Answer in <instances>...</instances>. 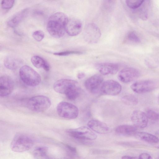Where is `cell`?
<instances>
[{"instance_id": "1", "label": "cell", "mask_w": 159, "mask_h": 159, "mask_svg": "<svg viewBox=\"0 0 159 159\" xmlns=\"http://www.w3.org/2000/svg\"><path fill=\"white\" fill-rule=\"evenodd\" d=\"M69 20L63 13L57 12L53 14L50 17L47 24L48 31L54 38L62 37L66 32L65 27Z\"/></svg>"}, {"instance_id": "2", "label": "cell", "mask_w": 159, "mask_h": 159, "mask_svg": "<svg viewBox=\"0 0 159 159\" xmlns=\"http://www.w3.org/2000/svg\"><path fill=\"white\" fill-rule=\"evenodd\" d=\"M34 141L30 135L23 133L16 134L10 145L11 149L16 152H21L30 149L34 145Z\"/></svg>"}, {"instance_id": "3", "label": "cell", "mask_w": 159, "mask_h": 159, "mask_svg": "<svg viewBox=\"0 0 159 159\" xmlns=\"http://www.w3.org/2000/svg\"><path fill=\"white\" fill-rule=\"evenodd\" d=\"M19 75L22 81L30 86H37L40 84L41 81L39 74L27 65H24L20 68Z\"/></svg>"}, {"instance_id": "4", "label": "cell", "mask_w": 159, "mask_h": 159, "mask_svg": "<svg viewBox=\"0 0 159 159\" xmlns=\"http://www.w3.org/2000/svg\"><path fill=\"white\" fill-rule=\"evenodd\" d=\"M51 101L48 98L43 95H37L27 101L26 105L30 110L37 112L44 111L51 106Z\"/></svg>"}, {"instance_id": "5", "label": "cell", "mask_w": 159, "mask_h": 159, "mask_svg": "<svg viewBox=\"0 0 159 159\" xmlns=\"http://www.w3.org/2000/svg\"><path fill=\"white\" fill-rule=\"evenodd\" d=\"M57 111L60 116L66 119H75L79 114V110L76 106L65 101L61 102L57 104Z\"/></svg>"}, {"instance_id": "6", "label": "cell", "mask_w": 159, "mask_h": 159, "mask_svg": "<svg viewBox=\"0 0 159 159\" xmlns=\"http://www.w3.org/2000/svg\"><path fill=\"white\" fill-rule=\"evenodd\" d=\"M67 133L70 136L81 140L91 141L96 139L97 137L96 134L93 131L85 126L69 129L67 130Z\"/></svg>"}, {"instance_id": "7", "label": "cell", "mask_w": 159, "mask_h": 159, "mask_svg": "<svg viewBox=\"0 0 159 159\" xmlns=\"http://www.w3.org/2000/svg\"><path fill=\"white\" fill-rule=\"evenodd\" d=\"M101 36L100 30L95 24L89 23L85 27L83 32V37L87 42L91 44L95 43L98 41Z\"/></svg>"}, {"instance_id": "8", "label": "cell", "mask_w": 159, "mask_h": 159, "mask_svg": "<svg viewBox=\"0 0 159 159\" xmlns=\"http://www.w3.org/2000/svg\"><path fill=\"white\" fill-rule=\"evenodd\" d=\"M77 82L75 80L61 79L57 81L54 84L53 89L56 92L66 95L77 87Z\"/></svg>"}, {"instance_id": "9", "label": "cell", "mask_w": 159, "mask_h": 159, "mask_svg": "<svg viewBox=\"0 0 159 159\" xmlns=\"http://www.w3.org/2000/svg\"><path fill=\"white\" fill-rule=\"evenodd\" d=\"M121 89V85L118 82L113 80H108L102 83L100 91L103 95L115 96L120 92Z\"/></svg>"}, {"instance_id": "10", "label": "cell", "mask_w": 159, "mask_h": 159, "mask_svg": "<svg viewBox=\"0 0 159 159\" xmlns=\"http://www.w3.org/2000/svg\"><path fill=\"white\" fill-rule=\"evenodd\" d=\"M155 83L149 80L136 82L131 85V89L138 93H143L153 90L156 87Z\"/></svg>"}, {"instance_id": "11", "label": "cell", "mask_w": 159, "mask_h": 159, "mask_svg": "<svg viewBox=\"0 0 159 159\" xmlns=\"http://www.w3.org/2000/svg\"><path fill=\"white\" fill-rule=\"evenodd\" d=\"M14 88V82L10 77L7 75H3L0 78V96L1 97H5L9 95Z\"/></svg>"}, {"instance_id": "12", "label": "cell", "mask_w": 159, "mask_h": 159, "mask_svg": "<svg viewBox=\"0 0 159 159\" xmlns=\"http://www.w3.org/2000/svg\"><path fill=\"white\" fill-rule=\"evenodd\" d=\"M103 79L99 74H96L88 78L85 81L84 85L86 89L92 93L98 92L102 84Z\"/></svg>"}, {"instance_id": "13", "label": "cell", "mask_w": 159, "mask_h": 159, "mask_svg": "<svg viewBox=\"0 0 159 159\" xmlns=\"http://www.w3.org/2000/svg\"><path fill=\"white\" fill-rule=\"evenodd\" d=\"M140 73L137 70L128 67L123 69L119 72L118 78L122 82L128 83L137 79Z\"/></svg>"}, {"instance_id": "14", "label": "cell", "mask_w": 159, "mask_h": 159, "mask_svg": "<svg viewBox=\"0 0 159 159\" xmlns=\"http://www.w3.org/2000/svg\"><path fill=\"white\" fill-rule=\"evenodd\" d=\"M148 118L145 113L140 110H135L132 113L131 120L133 125L137 128H145L148 123Z\"/></svg>"}, {"instance_id": "15", "label": "cell", "mask_w": 159, "mask_h": 159, "mask_svg": "<svg viewBox=\"0 0 159 159\" xmlns=\"http://www.w3.org/2000/svg\"><path fill=\"white\" fill-rule=\"evenodd\" d=\"M82 28L81 21L78 19L72 18L69 20L65 27V31L69 35L75 36L80 34Z\"/></svg>"}, {"instance_id": "16", "label": "cell", "mask_w": 159, "mask_h": 159, "mask_svg": "<svg viewBox=\"0 0 159 159\" xmlns=\"http://www.w3.org/2000/svg\"><path fill=\"white\" fill-rule=\"evenodd\" d=\"M96 68L103 75L115 74L119 70V66L117 64L109 62L98 63L96 65Z\"/></svg>"}, {"instance_id": "17", "label": "cell", "mask_w": 159, "mask_h": 159, "mask_svg": "<svg viewBox=\"0 0 159 159\" xmlns=\"http://www.w3.org/2000/svg\"><path fill=\"white\" fill-rule=\"evenodd\" d=\"M87 125L92 131L99 134H106L109 131V128L106 124L97 120H90Z\"/></svg>"}, {"instance_id": "18", "label": "cell", "mask_w": 159, "mask_h": 159, "mask_svg": "<svg viewBox=\"0 0 159 159\" xmlns=\"http://www.w3.org/2000/svg\"><path fill=\"white\" fill-rule=\"evenodd\" d=\"M137 130V128L134 125L125 124L117 127L115 131L118 134L129 136L135 135Z\"/></svg>"}, {"instance_id": "19", "label": "cell", "mask_w": 159, "mask_h": 159, "mask_svg": "<svg viewBox=\"0 0 159 159\" xmlns=\"http://www.w3.org/2000/svg\"><path fill=\"white\" fill-rule=\"evenodd\" d=\"M21 63L20 59L11 56L6 57L4 61L5 66L7 69L11 70L16 69L20 66Z\"/></svg>"}, {"instance_id": "20", "label": "cell", "mask_w": 159, "mask_h": 159, "mask_svg": "<svg viewBox=\"0 0 159 159\" xmlns=\"http://www.w3.org/2000/svg\"><path fill=\"white\" fill-rule=\"evenodd\" d=\"M28 10L25 9L14 16L7 22L8 25L10 27L16 26L26 16Z\"/></svg>"}, {"instance_id": "21", "label": "cell", "mask_w": 159, "mask_h": 159, "mask_svg": "<svg viewBox=\"0 0 159 159\" xmlns=\"http://www.w3.org/2000/svg\"><path fill=\"white\" fill-rule=\"evenodd\" d=\"M31 61L33 65L37 68H43L46 71L50 69L49 64L41 57L37 55L32 57Z\"/></svg>"}, {"instance_id": "22", "label": "cell", "mask_w": 159, "mask_h": 159, "mask_svg": "<svg viewBox=\"0 0 159 159\" xmlns=\"http://www.w3.org/2000/svg\"><path fill=\"white\" fill-rule=\"evenodd\" d=\"M135 136L144 141L153 143L159 142V139L155 135L145 132H137Z\"/></svg>"}, {"instance_id": "23", "label": "cell", "mask_w": 159, "mask_h": 159, "mask_svg": "<svg viewBox=\"0 0 159 159\" xmlns=\"http://www.w3.org/2000/svg\"><path fill=\"white\" fill-rule=\"evenodd\" d=\"M33 154L35 159H50L48 155V149L45 147L39 146L35 148Z\"/></svg>"}, {"instance_id": "24", "label": "cell", "mask_w": 159, "mask_h": 159, "mask_svg": "<svg viewBox=\"0 0 159 159\" xmlns=\"http://www.w3.org/2000/svg\"><path fill=\"white\" fill-rule=\"evenodd\" d=\"M122 101L125 104L130 106L135 105L138 103L137 98L134 96L130 94L123 96Z\"/></svg>"}, {"instance_id": "25", "label": "cell", "mask_w": 159, "mask_h": 159, "mask_svg": "<svg viewBox=\"0 0 159 159\" xmlns=\"http://www.w3.org/2000/svg\"><path fill=\"white\" fill-rule=\"evenodd\" d=\"M143 0H126L125 3L129 8L135 9L140 7L143 3Z\"/></svg>"}, {"instance_id": "26", "label": "cell", "mask_w": 159, "mask_h": 159, "mask_svg": "<svg viewBox=\"0 0 159 159\" xmlns=\"http://www.w3.org/2000/svg\"><path fill=\"white\" fill-rule=\"evenodd\" d=\"M80 94L79 89L77 87L65 95L68 99L74 100L78 97Z\"/></svg>"}, {"instance_id": "27", "label": "cell", "mask_w": 159, "mask_h": 159, "mask_svg": "<svg viewBox=\"0 0 159 159\" xmlns=\"http://www.w3.org/2000/svg\"><path fill=\"white\" fill-rule=\"evenodd\" d=\"M145 113L148 118L151 120H157L159 119V114L154 111L148 109Z\"/></svg>"}, {"instance_id": "28", "label": "cell", "mask_w": 159, "mask_h": 159, "mask_svg": "<svg viewBox=\"0 0 159 159\" xmlns=\"http://www.w3.org/2000/svg\"><path fill=\"white\" fill-rule=\"evenodd\" d=\"M126 39L130 42L139 43L140 39L136 34L133 31L129 32L126 36Z\"/></svg>"}, {"instance_id": "29", "label": "cell", "mask_w": 159, "mask_h": 159, "mask_svg": "<svg viewBox=\"0 0 159 159\" xmlns=\"http://www.w3.org/2000/svg\"><path fill=\"white\" fill-rule=\"evenodd\" d=\"M32 36L35 40L39 42L42 41L44 38V34L41 30H37L33 33Z\"/></svg>"}, {"instance_id": "30", "label": "cell", "mask_w": 159, "mask_h": 159, "mask_svg": "<svg viewBox=\"0 0 159 159\" xmlns=\"http://www.w3.org/2000/svg\"><path fill=\"white\" fill-rule=\"evenodd\" d=\"M15 1L4 0L1 1V5L2 8L5 9H10L13 6Z\"/></svg>"}, {"instance_id": "31", "label": "cell", "mask_w": 159, "mask_h": 159, "mask_svg": "<svg viewBox=\"0 0 159 159\" xmlns=\"http://www.w3.org/2000/svg\"><path fill=\"white\" fill-rule=\"evenodd\" d=\"M82 52L77 51H67L64 52H55L53 54L55 55L60 56H65L70 54H82Z\"/></svg>"}, {"instance_id": "32", "label": "cell", "mask_w": 159, "mask_h": 159, "mask_svg": "<svg viewBox=\"0 0 159 159\" xmlns=\"http://www.w3.org/2000/svg\"><path fill=\"white\" fill-rule=\"evenodd\" d=\"M90 152L94 154H103L112 153L114 151L111 150L95 149L91 150Z\"/></svg>"}, {"instance_id": "33", "label": "cell", "mask_w": 159, "mask_h": 159, "mask_svg": "<svg viewBox=\"0 0 159 159\" xmlns=\"http://www.w3.org/2000/svg\"><path fill=\"white\" fill-rule=\"evenodd\" d=\"M139 159H152L151 156L148 153H143L141 154L139 157Z\"/></svg>"}, {"instance_id": "34", "label": "cell", "mask_w": 159, "mask_h": 159, "mask_svg": "<svg viewBox=\"0 0 159 159\" xmlns=\"http://www.w3.org/2000/svg\"><path fill=\"white\" fill-rule=\"evenodd\" d=\"M121 159H139V157L125 155L123 156Z\"/></svg>"}, {"instance_id": "35", "label": "cell", "mask_w": 159, "mask_h": 159, "mask_svg": "<svg viewBox=\"0 0 159 159\" xmlns=\"http://www.w3.org/2000/svg\"><path fill=\"white\" fill-rule=\"evenodd\" d=\"M85 75L84 73L83 72L79 73L77 75V77L79 79H81L84 78Z\"/></svg>"}, {"instance_id": "36", "label": "cell", "mask_w": 159, "mask_h": 159, "mask_svg": "<svg viewBox=\"0 0 159 159\" xmlns=\"http://www.w3.org/2000/svg\"><path fill=\"white\" fill-rule=\"evenodd\" d=\"M157 148H159V146Z\"/></svg>"}, {"instance_id": "37", "label": "cell", "mask_w": 159, "mask_h": 159, "mask_svg": "<svg viewBox=\"0 0 159 159\" xmlns=\"http://www.w3.org/2000/svg\"></svg>"}]
</instances>
